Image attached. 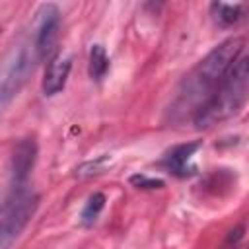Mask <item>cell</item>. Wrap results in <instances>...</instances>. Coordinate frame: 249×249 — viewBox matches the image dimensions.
I'll return each instance as SVG.
<instances>
[{
  "label": "cell",
  "mask_w": 249,
  "mask_h": 249,
  "mask_svg": "<svg viewBox=\"0 0 249 249\" xmlns=\"http://www.w3.org/2000/svg\"><path fill=\"white\" fill-rule=\"evenodd\" d=\"M243 51V39L241 37H230L222 41L218 47H214L181 82L177 95L171 105L173 117L181 119L185 115L195 117L196 111L210 99V95L216 91L224 76L230 72V68L237 62L239 54Z\"/></svg>",
  "instance_id": "6da1fadb"
},
{
  "label": "cell",
  "mask_w": 249,
  "mask_h": 249,
  "mask_svg": "<svg viewBox=\"0 0 249 249\" xmlns=\"http://www.w3.org/2000/svg\"><path fill=\"white\" fill-rule=\"evenodd\" d=\"M249 99V56H239L224 76L210 99L196 111L193 123L196 128H210L241 111Z\"/></svg>",
  "instance_id": "7a4b0ae2"
},
{
  "label": "cell",
  "mask_w": 249,
  "mask_h": 249,
  "mask_svg": "<svg viewBox=\"0 0 249 249\" xmlns=\"http://www.w3.org/2000/svg\"><path fill=\"white\" fill-rule=\"evenodd\" d=\"M39 206V195L29 187H12L2 202L0 212V249H10L21 235Z\"/></svg>",
  "instance_id": "3957f363"
},
{
  "label": "cell",
  "mask_w": 249,
  "mask_h": 249,
  "mask_svg": "<svg viewBox=\"0 0 249 249\" xmlns=\"http://www.w3.org/2000/svg\"><path fill=\"white\" fill-rule=\"evenodd\" d=\"M35 58H37V54H35L33 47L29 49L25 45L16 47L6 56L4 68H2V82H0V103H2V107H6L10 103V99L16 97V93L21 89L27 76L33 72V60Z\"/></svg>",
  "instance_id": "277c9868"
},
{
  "label": "cell",
  "mask_w": 249,
  "mask_h": 249,
  "mask_svg": "<svg viewBox=\"0 0 249 249\" xmlns=\"http://www.w3.org/2000/svg\"><path fill=\"white\" fill-rule=\"evenodd\" d=\"M35 33H33V51L37 58H45L54 49L60 31V10L56 4H43L35 14Z\"/></svg>",
  "instance_id": "5b68a950"
},
{
  "label": "cell",
  "mask_w": 249,
  "mask_h": 249,
  "mask_svg": "<svg viewBox=\"0 0 249 249\" xmlns=\"http://www.w3.org/2000/svg\"><path fill=\"white\" fill-rule=\"evenodd\" d=\"M37 160V144L33 138H21L12 152V160H10V179H12V187H21V185H29V175L31 169L35 165Z\"/></svg>",
  "instance_id": "8992f818"
},
{
  "label": "cell",
  "mask_w": 249,
  "mask_h": 249,
  "mask_svg": "<svg viewBox=\"0 0 249 249\" xmlns=\"http://www.w3.org/2000/svg\"><path fill=\"white\" fill-rule=\"evenodd\" d=\"M198 148H200V142L177 144L163 154V158L160 160V165L175 177H191L196 173V167L193 165V158Z\"/></svg>",
  "instance_id": "52a82bcc"
},
{
  "label": "cell",
  "mask_w": 249,
  "mask_h": 249,
  "mask_svg": "<svg viewBox=\"0 0 249 249\" xmlns=\"http://www.w3.org/2000/svg\"><path fill=\"white\" fill-rule=\"evenodd\" d=\"M70 68H72L70 56H66V54L53 56L51 62L47 64V70H45V76H43V84H41L43 93L51 97V95H56L58 91H62L64 86H66Z\"/></svg>",
  "instance_id": "ba28073f"
},
{
  "label": "cell",
  "mask_w": 249,
  "mask_h": 249,
  "mask_svg": "<svg viewBox=\"0 0 249 249\" xmlns=\"http://www.w3.org/2000/svg\"><path fill=\"white\" fill-rule=\"evenodd\" d=\"M210 14L214 18V21L222 27H230L235 25L239 21H243L249 16V4H228V2H212L210 4Z\"/></svg>",
  "instance_id": "9c48e42d"
},
{
  "label": "cell",
  "mask_w": 249,
  "mask_h": 249,
  "mask_svg": "<svg viewBox=\"0 0 249 249\" xmlns=\"http://www.w3.org/2000/svg\"><path fill=\"white\" fill-rule=\"evenodd\" d=\"M89 78L95 82H101L105 74L109 72V56L101 45H93L89 51Z\"/></svg>",
  "instance_id": "30bf717a"
},
{
  "label": "cell",
  "mask_w": 249,
  "mask_h": 249,
  "mask_svg": "<svg viewBox=\"0 0 249 249\" xmlns=\"http://www.w3.org/2000/svg\"><path fill=\"white\" fill-rule=\"evenodd\" d=\"M103 206H105V195L103 193H93L88 198V202L84 204V208H82V214H80L82 224L84 226H91L97 220V216L101 214Z\"/></svg>",
  "instance_id": "8fae6325"
},
{
  "label": "cell",
  "mask_w": 249,
  "mask_h": 249,
  "mask_svg": "<svg viewBox=\"0 0 249 249\" xmlns=\"http://www.w3.org/2000/svg\"><path fill=\"white\" fill-rule=\"evenodd\" d=\"M109 161H111L109 156H101V158H97L95 161H88V163L80 165V167L76 169V175H82L86 169H89V171L86 173V177H88V175H93V173H101V171H105V167H107Z\"/></svg>",
  "instance_id": "7c38bea8"
},
{
  "label": "cell",
  "mask_w": 249,
  "mask_h": 249,
  "mask_svg": "<svg viewBox=\"0 0 249 249\" xmlns=\"http://www.w3.org/2000/svg\"><path fill=\"white\" fill-rule=\"evenodd\" d=\"M130 183L136 189H161L163 187L161 179H152V177H146V175H132Z\"/></svg>",
  "instance_id": "4fadbf2b"
}]
</instances>
